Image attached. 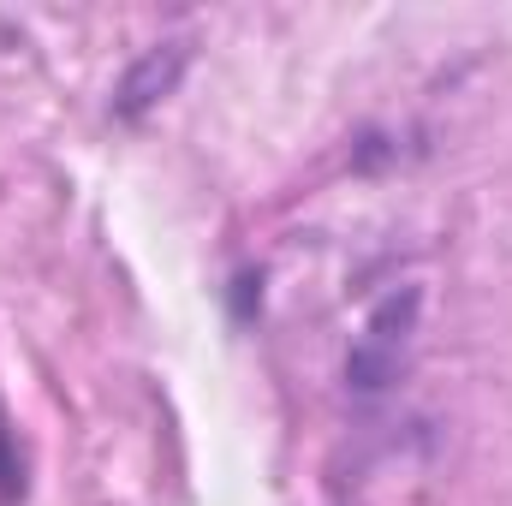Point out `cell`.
I'll return each instance as SVG.
<instances>
[{
	"mask_svg": "<svg viewBox=\"0 0 512 506\" xmlns=\"http://www.w3.org/2000/svg\"><path fill=\"white\" fill-rule=\"evenodd\" d=\"M417 316H423V292L417 286L387 292L382 304L364 316V328L352 334V352H346V387L358 399H376V393H387L405 376L411 340H417Z\"/></svg>",
	"mask_w": 512,
	"mask_h": 506,
	"instance_id": "obj_1",
	"label": "cell"
},
{
	"mask_svg": "<svg viewBox=\"0 0 512 506\" xmlns=\"http://www.w3.org/2000/svg\"><path fill=\"white\" fill-rule=\"evenodd\" d=\"M0 501H24V453H18L6 405H0Z\"/></svg>",
	"mask_w": 512,
	"mask_h": 506,
	"instance_id": "obj_3",
	"label": "cell"
},
{
	"mask_svg": "<svg viewBox=\"0 0 512 506\" xmlns=\"http://www.w3.org/2000/svg\"><path fill=\"white\" fill-rule=\"evenodd\" d=\"M185 66H191V42H155L126 78H120L114 114H120V120H143L161 96H173V84L185 78Z\"/></svg>",
	"mask_w": 512,
	"mask_h": 506,
	"instance_id": "obj_2",
	"label": "cell"
}]
</instances>
